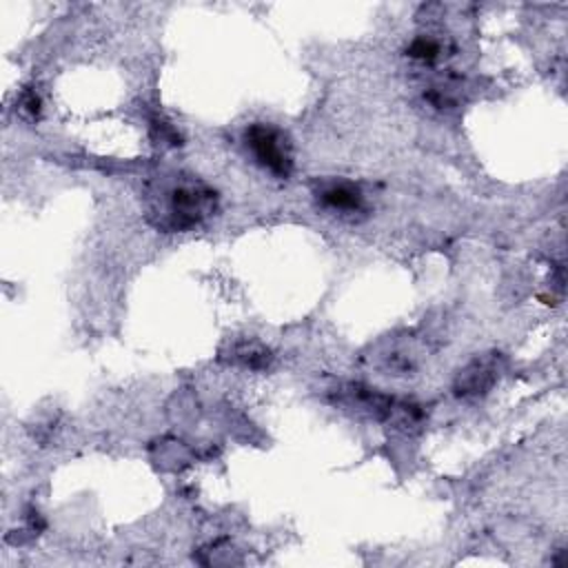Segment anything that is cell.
I'll return each instance as SVG.
<instances>
[{
    "label": "cell",
    "instance_id": "6da1fadb",
    "mask_svg": "<svg viewBox=\"0 0 568 568\" xmlns=\"http://www.w3.org/2000/svg\"><path fill=\"white\" fill-rule=\"evenodd\" d=\"M215 211V189L191 173L162 175L146 191V215L155 229L166 233L191 231Z\"/></svg>",
    "mask_w": 568,
    "mask_h": 568
},
{
    "label": "cell",
    "instance_id": "7a4b0ae2",
    "mask_svg": "<svg viewBox=\"0 0 568 568\" xmlns=\"http://www.w3.org/2000/svg\"><path fill=\"white\" fill-rule=\"evenodd\" d=\"M244 146L253 162L277 180H288L295 169L293 144L288 135L268 122H253L244 129Z\"/></svg>",
    "mask_w": 568,
    "mask_h": 568
},
{
    "label": "cell",
    "instance_id": "3957f363",
    "mask_svg": "<svg viewBox=\"0 0 568 568\" xmlns=\"http://www.w3.org/2000/svg\"><path fill=\"white\" fill-rule=\"evenodd\" d=\"M333 404L351 415L388 424L397 399L388 393H382L375 386L364 382H344L335 390H331Z\"/></svg>",
    "mask_w": 568,
    "mask_h": 568
},
{
    "label": "cell",
    "instance_id": "277c9868",
    "mask_svg": "<svg viewBox=\"0 0 568 568\" xmlns=\"http://www.w3.org/2000/svg\"><path fill=\"white\" fill-rule=\"evenodd\" d=\"M313 197L322 211H328L342 220H357L368 209L362 186L346 178H328L317 182Z\"/></svg>",
    "mask_w": 568,
    "mask_h": 568
},
{
    "label": "cell",
    "instance_id": "5b68a950",
    "mask_svg": "<svg viewBox=\"0 0 568 568\" xmlns=\"http://www.w3.org/2000/svg\"><path fill=\"white\" fill-rule=\"evenodd\" d=\"M501 371H504V364L499 353H488L481 357L477 355L475 359H470L466 366L457 371L453 382V393L464 399L481 397L499 382Z\"/></svg>",
    "mask_w": 568,
    "mask_h": 568
},
{
    "label": "cell",
    "instance_id": "8992f818",
    "mask_svg": "<svg viewBox=\"0 0 568 568\" xmlns=\"http://www.w3.org/2000/svg\"><path fill=\"white\" fill-rule=\"evenodd\" d=\"M220 359L246 371H266L273 364V351L255 337H237L220 351Z\"/></svg>",
    "mask_w": 568,
    "mask_h": 568
},
{
    "label": "cell",
    "instance_id": "52a82bcc",
    "mask_svg": "<svg viewBox=\"0 0 568 568\" xmlns=\"http://www.w3.org/2000/svg\"><path fill=\"white\" fill-rule=\"evenodd\" d=\"M404 53H406L410 60H415V62H419V64H426V67H433V64L442 62V58L448 55V53H446V47L442 44V40L433 38L430 33H419V36H415V38L406 44Z\"/></svg>",
    "mask_w": 568,
    "mask_h": 568
},
{
    "label": "cell",
    "instance_id": "ba28073f",
    "mask_svg": "<svg viewBox=\"0 0 568 568\" xmlns=\"http://www.w3.org/2000/svg\"><path fill=\"white\" fill-rule=\"evenodd\" d=\"M16 111L20 118L36 122L42 113V98L36 87H22V91L16 98Z\"/></svg>",
    "mask_w": 568,
    "mask_h": 568
},
{
    "label": "cell",
    "instance_id": "9c48e42d",
    "mask_svg": "<svg viewBox=\"0 0 568 568\" xmlns=\"http://www.w3.org/2000/svg\"><path fill=\"white\" fill-rule=\"evenodd\" d=\"M149 126H151V135H153L158 142L171 144V146L182 144V142H180V133L175 131V126H173L169 120H164V118H151Z\"/></svg>",
    "mask_w": 568,
    "mask_h": 568
}]
</instances>
